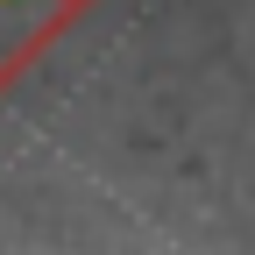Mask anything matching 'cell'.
Returning a JSON list of instances; mask_svg holds the SVG:
<instances>
[{"instance_id": "cell-1", "label": "cell", "mask_w": 255, "mask_h": 255, "mask_svg": "<svg viewBox=\"0 0 255 255\" xmlns=\"http://www.w3.org/2000/svg\"><path fill=\"white\" fill-rule=\"evenodd\" d=\"M100 0H0V92H14Z\"/></svg>"}]
</instances>
